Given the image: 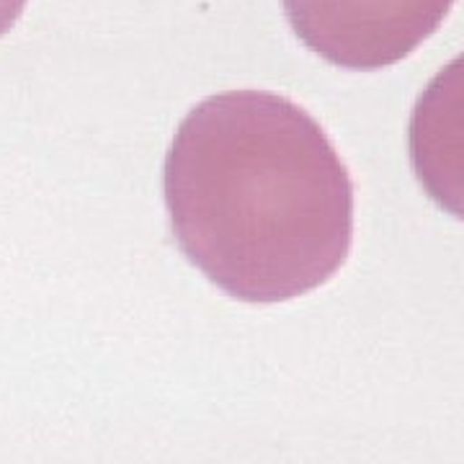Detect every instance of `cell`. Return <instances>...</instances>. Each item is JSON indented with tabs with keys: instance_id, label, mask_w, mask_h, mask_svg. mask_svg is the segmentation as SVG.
<instances>
[{
	"instance_id": "6da1fadb",
	"label": "cell",
	"mask_w": 464,
	"mask_h": 464,
	"mask_svg": "<svg viewBox=\"0 0 464 464\" xmlns=\"http://www.w3.org/2000/svg\"><path fill=\"white\" fill-rule=\"evenodd\" d=\"M163 183L183 256L240 302L302 297L351 253L346 163L315 119L279 93L227 91L197 103L176 130Z\"/></svg>"
},
{
	"instance_id": "7a4b0ae2",
	"label": "cell",
	"mask_w": 464,
	"mask_h": 464,
	"mask_svg": "<svg viewBox=\"0 0 464 464\" xmlns=\"http://www.w3.org/2000/svg\"><path fill=\"white\" fill-rule=\"evenodd\" d=\"M304 47L346 70H382L413 54L454 0H282Z\"/></svg>"
},
{
	"instance_id": "3957f363",
	"label": "cell",
	"mask_w": 464,
	"mask_h": 464,
	"mask_svg": "<svg viewBox=\"0 0 464 464\" xmlns=\"http://www.w3.org/2000/svg\"><path fill=\"white\" fill-rule=\"evenodd\" d=\"M24 8H26V0H0V36H5L14 29Z\"/></svg>"
}]
</instances>
